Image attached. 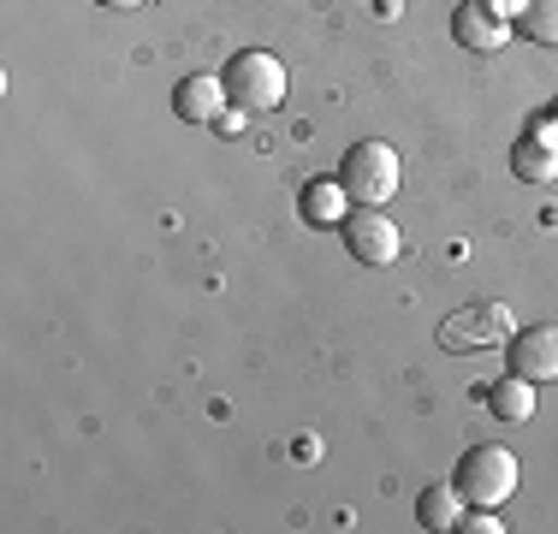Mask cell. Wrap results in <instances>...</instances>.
<instances>
[{
    "instance_id": "6da1fadb",
    "label": "cell",
    "mask_w": 558,
    "mask_h": 534,
    "mask_svg": "<svg viewBox=\"0 0 558 534\" xmlns=\"http://www.w3.org/2000/svg\"><path fill=\"white\" fill-rule=\"evenodd\" d=\"M339 184H344V196H351V208H387L392 191H398V149L380 137L351 143V155H344V167H339Z\"/></svg>"
},
{
    "instance_id": "7a4b0ae2",
    "label": "cell",
    "mask_w": 558,
    "mask_h": 534,
    "mask_svg": "<svg viewBox=\"0 0 558 534\" xmlns=\"http://www.w3.org/2000/svg\"><path fill=\"white\" fill-rule=\"evenodd\" d=\"M220 77H226V101H232L238 113H268V107L286 101V65L262 48L232 53Z\"/></svg>"
},
{
    "instance_id": "3957f363",
    "label": "cell",
    "mask_w": 558,
    "mask_h": 534,
    "mask_svg": "<svg viewBox=\"0 0 558 534\" xmlns=\"http://www.w3.org/2000/svg\"><path fill=\"white\" fill-rule=\"evenodd\" d=\"M517 481H523V470H517V458L505 446H470L458 463L463 505H505L517 493Z\"/></svg>"
},
{
    "instance_id": "277c9868",
    "label": "cell",
    "mask_w": 558,
    "mask_h": 534,
    "mask_svg": "<svg viewBox=\"0 0 558 534\" xmlns=\"http://www.w3.org/2000/svg\"><path fill=\"white\" fill-rule=\"evenodd\" d=\"M517 332V320L505 303H470V310L440 320V344L446 351H487V344H505Z\"/></svg>"
},
{
    "instance_id": "5b68a950",
    "label": "cell",
    "mask_w": 558,
    "mask_h": 534,
    "mask_svg": "<svg viewBox=\"0 0 558 534\" xmlns=\"http://www.w3.org/2000/svg\"><path fill=\"white\" fill-rule=\"evenodd\" d=\"M344 244H351V256L363 267H392L398 256H404V232L387 220L380 208H351L344 214Z\"/></svg>"
},
{
    "instance_id": "8992f818",
    "label": "cell",
    "mask_w": 558,
    "mask_h": 534,
    "mask_svg": "<svg viewBox=\"0 0 558 534\" xmlns=\"http://www.w3.org/2000/svg\"><path fill=\"white\" fill-rule=\"evenodd\" d=\"M511 374H523V380L547 386L558 380V327L547 320V327H523L511 339Z\"/></svg>"
},
{
    "instance_id": "52a82bcc",
    "label": "cell",
    "mask_w": 558,
    "mask_h": 534,
    "mask_svg": "<svg viewBox=\"0 0 558 534\" xmlns=\"http://www.w3.org/2000/svg\"><path fill=\"white\" fill-rule=\"evenodd\" d=\"M511 31H517V24L494 19L482 0H463V7L451 12V36H458L470 53H499V48H511Z\"/></svg>"
},
{
    "instance_id": "ba28073f",
    "label": "cell",
    "mask_w": 558,
    "mask_h": 534,
    "mask_svg": "<svg viewBox=\"0 0 558 534\" xmlns=\"http://www.w3.org/2000/svg\"><path fill=\"white\" fill-rule=\"evenodd\" d=\"M172 107H179L184 125H220V113L232 107V101H226V77H215V72L184 77L179 96H172Z\"/></svg>"
},
{
    "instance_id": "9c48e42d",
    "label": "cell",
    "mask_w": 558,
    "mask_h": 534,
    "mask_svg": "<svg viewBox=\"0 0 558 534\" xmlns=\"http://www.w3.org/2000/svg\"><path fill=\"white\" fill-rule=\"evenodd\" d=\"M535 392H541L535 380H523V374H505V380L487 386V410H494L499 422L523 427V422H535V404H541Z\"/></svg>"
},
{
    "instance_id": "30bf717a",
    "label": "cell",
    "mask_w": 558,
    "mask_h": 534,
    "mask_svg": "<svg viewBox=\"0 0 558 534\" xmlns=\"http://www.w3.org/2000/svg\"><path fill=\"white\" fill-rule=\"evenodd\" d=\"M416 523H422V529H434V534H446V529H458V523H463V493H458V481H434V487H422V499H416Z\"/></svg>"
},
{
    "instance_id": "8fae6325",
    "label": "cell",
    "mask_w": 558,
    "mask_h": 534,
    "mask_svg": "<svg viewBox=\"0 0 558 534\" xmlns=\"http://www.w3.org/2000/svg\"><path fill=\"white\" fill-rule=\"evenodd\" d=\"M511 167H517V179H523V184H553L558 179V143H547V137L529 131V137L517 143Z\"/></svg>"
},
{
    "instance_id": "7c38bea8",
    "label": "cell",
    "mask_w": 558,
    "mask_h": 534,
    "mask_svg": "<svg viewBox=\"0 0 558 534\" xmlns=\"http://www.w3.org/2000/svg\"><path fill=\"white\" fill-rule=\"evenodd\" d=\"M344 184H327V179H315V184H303V220L310 226H333V220H344Z\"/></svg>"
},
{
    "instance_id": "4fadbf2b",
    "label": "cell",
    "mask_w": 558,
    "mask_h": 534,
    "mask_svg": "<svg viewBox=\"0 0 558 534\" xmlns=\"http://www.w3.org/2000/svg\"><path fill=\"white\" fill-rule=\"evenodd\" d=\"M517 24H523V36H529V43L558 48V0H529V12H523Z\"/></svg>"
},
{
    "instance_id": "5bb4252c",
    "label": "cell",
    "mask_w": 558,
    "mask_h": 534,
    "mask_svg": "<svg viewBox=\"0 0 558 534\" xmlns=\"http://www.w3.org/2000/svg\"><path fill=\"white\" fill-rule=\"evenodd\" d=\"M458 529H470V534H499L505 523H499V517H494V505H475V511L470 517H463V523Z\"/></svg>"
},
{
    "instance_id": "9a60e30c",
    "label": "cell",
    "mask_w": 558,
    "mask_h": 534,
    "mask_svg": "<svg viewBox=\"0 0 558 534\" xmlns=\"http://www.w3.org/2000/svg\"><path fill=\"white\" fill-rule=\"evenodd\" d=\"M482 7L494 12V19H505V24H517V19H523V12H529V0H482Z\"/></svg>"
},
{
    "instance_id": "2e32d148",
    "label": "cell",
    "mask_w": 558,
    "mask_h": 534,
    "mask_svg": "<svg viewBox=\"0 0 558 534\" xmlns=\"http://www.w3.org/2000/svg\"><path fill=\"white\" fill-rule=\"evenodd\" d=\"M101 7H113V12H131V7H143V0H101Z\"/></svg>"
},
{
    "instance_id": "e0dca14e",
    "label": "cell",
    "mask_w": 558,
    "mask_h": 534,
    "mask_svg": "<svg viewBox=\"0 0 558 534\" xmlns=\"http://www.w3.org/2000/svg\"><path fill=\"white\" fill-rule=\"evenodd\" d=\"M553 125H558V101H553Z\"/></svg>"
}]
</instances>
